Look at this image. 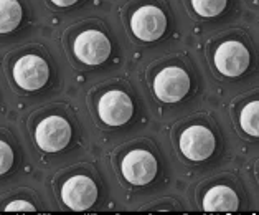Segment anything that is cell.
<instances>
[{
	"mask_svg": "<svg viewBox=\"0 0 259 215\" xmlns=\"http://www.w3.org/2000/svg\"><path fill=\"white\" fill-rule=\"evenodd\" d=\"M239 124L251 136H259V103L252 101V103L246 104L243 108L241 115H239Z\"/></svg>",
	"mask_w": 259,
	"mask_h": 215,
	"instance_id": "cell-13",
	"label": "cell"
},
{
	"mask_svg": "<svg viewBox=\"0 0 259 215\" xmlns=\"http://www.w3.org/2000/svg\"><path fill=\"white\" fill-rule=\"evenodd\" d=\"M190 91V77L179 66H167L154 80V93L163 103H177Z\"/></svg>",
	"mask_w": 259,
	"mask_h": 215,
	"instance_id": "cell-3",
	"label": "cell"
},
{
	"mask_svg": "<svg viewBox=\"0 0 259 215\" xmlns=\"http://www.w3.org/2000/svg\"><path fill=\"white\" fill-rule=\"evenodd\" d=\"M55 5H58V7H69V5H74L78 2V0H52Z\"/></svg>",
	"mask_w": 259,
	"mask_h": 215,
	"instance_id": "cell-17",
	"label": "cell"
},
{
	"mask_svg": "<svg viewBox=\"0 0 259 215\" xmlns=\"http://www.w3.org/2000/svg\"><path fill=\"white\" fill-rule=\"evenodd\" d=\"M239 207L236 192L228 186H214L205 194L203 210L205 212H226L233 213Z\"/></svg>",
	"mask_w": 259,
	"mask_h": 215,
	"instance_id": "cell-11",
	"label": "cell"
},
{
	"mask_svg": "<svg viewBox=\"0 0 259 215\" xmlns=\"http://www.w3.org/2000/svg\"><path fill=\"white\" fill-rule=\"evenodd\" d=\"M132 33L142 42H155L165 33L167 17L155 5H144L137 9L131 18Z\"/></svg>",
	"mask_w": 259,
	"mask_h": 215,
	"instance_id": "cell-5",
	"label": "cell"
},
{
	"mask_svg": "<svg viewBox=\"0 0 259 215\" xmlns=\"http://www.w3.org/2000/svg\"><path fill=\"white\" fill-rule=\"evenodd\" d=\"M214 146V136L213 132L205 128V126L195 124L187 128L180 136V151L187 159L200 162L211 157Z\"/></svg>",
	"mask_w": 259,
	"mask_h": 215,
	"instance_id": "cell-9",
	"label": "cell"
},
{
	"mask_svg": "<svg viewBox=\"0 0 259 215\" xmlns=\"http://www.w3.org/2000/svg\"><path fill=\"white\" fill-rule=\"evenodd\" d=\"M98 115L107 126H122L134 115V104L124 91L112 90L99 98Z\"/></svg>",
	"mask_w": 259,
	"mask_h": 215,
	"instance_id": "cell-10",
	"label": "cell"
},
{
	"mask_svg": "<svg viewBox=\"0 0 259 215\" xmlns=\"http://www.w3.org/2000/svg\"><path fill=\"white\" fill-rule=\"evenodd\" d=\"M35 141L45 153H58L71 141V126L61 116H48L36 126Z\"/></svg>",
	"mask_w": 259,
	"mask_h": 215,
	"instance_id": "cell-2",
	"label": "cell"
},
{
	"mask_svg": "<svg viewBox=\"0 0 259 215\" xmlns=\"http://www.w3.org/2000/svg\"><path fill=\"white\" fill-rule=\"evenodd\" d=\"M251 55L241 42L228 40L223 42L214 52V66L225 77H239L249 66Z\"/></svg>",
	"mask_w": 259,
	"mask_h": 215,
	"instance_id": "cell-7",
	"label": "cell"
},
{
	"mask_svg": "<svg viewBox=\"0 0 259 215\" xmlns=\"http://www.w3.org/2000/svg\"><path fill=\"white\" fill-rule=\"evenodd\" d=\"M22 5L18 0H0V33H10L22 22Z\"/></svg>",
	"mask_w": 259,
	"mask_h": 215,
	"instance_id": "cell-12",
	"label": "cell"
},
{
	"mask_svg": "<svg viewBox=\"0 0 259 215\" xmlns=\"http://www.w3.org/2000/svg\"><path fill=\"white\" fill-rule=\"evenodd\" d=\"M14 166V149L7 142L0 141V175L9 172Z\"/></svg>",
	"mask_w": 259,
	"mask_h": 215,
	"instance_id": "cell-15",
	"label": "cell"
},
{
	"mask_svg": "<svg viewBox=\"0 0 259 215\" xmlns=\"http://www.w3.org/2000/svg\"><path fill=\"white\" fill-rule=\"evenodd\" d=\"M228 0H192V7L200 17H217L225 10Z\"/></svg>",
	"mask_w": 259,
	"mask_h": 215,
	"instance_id": "cell-14",
	"label": "cell"
},
{
	"mask_svg": "<svg viewBox=\"0 0 259 215\" xmlns=\"http://www.w3.org/2000/svg\"><path fill=\"white\" fill-rule=\"evenodd\" d=\"M5 210H7V212H27V210L28 212H36V208H35V205H31L30 202L18 199V200L10 202V204L5 207Z\"/></svg>",
	"mask_w": 259,
	"mask_h": 215,
	"instance_id": "cell-16",
	"label": "cell"
},
{
	"mask_svg": "<svg viewBox=\"0 0 259 215\" xmlns=\"http://www.w3.org/2000/svg\"><path fill=\"white\" fill-rule=\"evenodd\" d=\"M73 50L79 61H83L84 65L96 66L107 60L111 53V42L103 31L86 30L74 40Z\"/></svg>",
	"mask_w": 259,
	"mask_h": 215,
	"instance_id": "cell-6",
	"label": "cell"
},
{
	"mask_svg": "<svg viewBox=\"0 0 259 215\" xmlns=\"http://www.w3.org/2000/svg\"><path fill=\"white\" fill-rule=\"evenodd\" d=\"M50 78L48 63L36 55H23L14 65L15 83L27 91H36L47 85Z\"/></svg>",
	"mask_w": 259,
	"mask_h": 215,
	"instance_id": "cell-4",
	"label": "cell"
},
{
	"mask_svg": "<svg viewBox=\"0 0 259 215\" xmlns=\"http://www.w3.org/2000/svg\"><path fill=\"white\" fill-rule=\"evenodd\" d=\"M61 199L74 212H84L91 208L98 199V187L88 175H73L63 184Z\"/></svg>",
	"mask_w": 259,
	"mask_h": 215,
	"instance_id": "cell-8",
	"label": "cell"
},
{
	"mask_svg": "<svg viewBox=\"0 0 259 215\" xmlns=\"http://www.w3.org/2000/svg\"><path fill=\"white\" fill-rule=\"evenodd\" d=\"M124 179L132 186H145L152 182L159 170V164L152 153L145 149H134L125 154L121 164Z\"/></svg>",
	"mask_w": 259,
	"mask_h": 215,
	"instance_id": "cell-1",
	"label": "cell"
}]
</instances>
